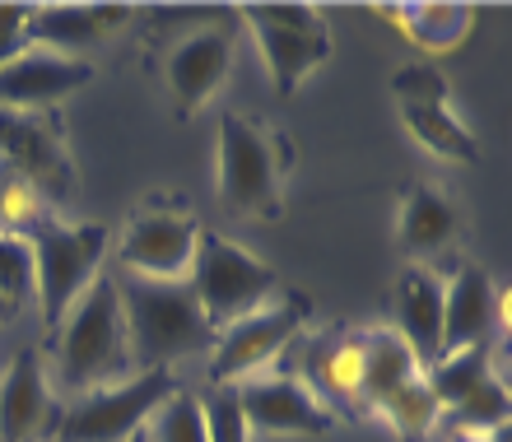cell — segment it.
I'll use <instances>...</instances> for the list:
<instances>
[{"mask_svg": "<svg viewBox=\"0 0 512 442\" xmlns=\"http://www.w3.org/2000/svg\"><path fill=\"white\" fill-rule=\"evenodd\" d=\"M122 298L126 349L140 363V373H154L177 359H196L215 349V326L205 322L201 303L187 280H140V275H112Z\"/></svg>", "mask_w": 512, "mask_h": 442, "instance_id": "cell-1", "label": "cell"}, {"mask_svg": "<svg viewBox=\"0 0 512 442\" xmlns=\"http://www.w3.org/2000/svg\"><path fill=\"white\" fill-rule=\"evenodd\" d=\"M131 377V349L117 280L98 275L56 326V387L66 396H89L98 387Z\"/></svg>", "mask_w": 512, "mask_h": 442, "instance_id": "cell-2", "label": "cell"}, {"mask_svg": "<svg viewBox=\"0 0 512 442\" xmlns=\"http://www.w3.org/2000/svg\"><path fill=\"white\" fill-rule=\"evenodd\" d=\"M294 149L266 121L224 112L219 117V201L229 215L243 219H280L284 215V177Z\"/></svg>", "mask_w": 512, "mask_h": 442, "instance_id": "cell-3", "label": "cell"}, {"mask_svg": "<svg viewBox=\"0 0 512 442\" xmlns=\"http://www.w3.org/2000/svg\"><path fill=\"white\" fill-rule=\"evenodd\" d=\"M28 256H33V298H38L42 326L56 335L70 303L103 275V256H108V224H61V219H38L24 233Z\"/></svg>", "mask_w": 512, "mask_h": 442, "instance_id": "cell-4", "label": "cell"}, {"mask_svg": "<svg viewBox=\"0 0 512 442\" xmlns=\"http://www.w3.org/2000/svg\"><path fill=\"white\" fill-rule=\"evenodd\" d=\"M187 284H191V294H196V303H201L205 322L215 326V335L224 326L261 312L266 303H275L284 294L280 275L261 256H252L247 247L224 238V233H210V228H201V238H196Z\"/></svg>", "mask_w": 512, "mask_h": 442, "instance_id": "cell-5", "label": "cell"}, {"mask_svg": "<svg viewBox=\"0 0 512 442\" xmlns=\"http://www.w3.org/2000/svg\"><path fill=\"white\" fill-rule=\"evenodd\" d=\"M238 19H247L256 38V52L266 61L270 89L280 98L298 94V84L331 56V28H326L322 10L284 0V5H243Z\"/></svg>", "mask_w": 512, "mask_h": 442, "instance_id": "cell-6", "label": "cell"}, {"mask_svg": "<svg viewBox=\"0 0 512 442\" xmlns=\"http://www.w3.org/2000/svg\"><path fill=\"white\" fill-rule=\"evenodd\" d=\"M177 391L173 373H135L126 382H112V387H98L89 396L61 410L56 419V442H131L135 433H145V424L154 419L168 396Z\"/></svg>", "mask_w": 512, "mask_h": 442, "instance_id": "cell-7", "label": "cell"}, {"mask_svg": "<svg viewBox=\"0 0 512 442\" xmlns=\"http://www.w3.org/2000/svg\"><path fill=\"white\" fill-rule=\"evenodd\" d=\"M308 322V303L294 294L275 298L261 312L243 317V322L224 326L215 335V349H210V382L215 387H238L256 373H270V363L280 359L289 340L303 331Z\"/></svg>", "mask_w": 512, "mask_h": 442, "instance_id": "cell-8", "label": "cell"}, {"mask_svg": "<svg viewBox=\"0 0 512 442\" xmlns=\"http://www.w3.org/2000/svg\"><path fill=\"white\" fill-rule=\"evenodd\" d=\"M429 387L443 405V415H457V438H485L489 429L508 424V387H503L499 368L489 359L485 345L447 354L429 368Z\"/></svg>", "mask_w": 512, "mask_h": 442, "instance_id": "cell-9", "label": "cell"}, {"mask_svg": "<svg viewBox=\"0 0 512 442\" xmlns=\"http://www.w3.org/2000/svg\"><path fill=\"white\" fill-rule=\"evenodd\" d=\"M238 405L252 433L266 438H326L336 433V415L303 377L289 373H256L238 382Z\"/></svg>", "mask_w": 512, "mask_h": 442, "instance_id": "cell-10", "label": "cell"}, {"mask_svg": "<svg viewBox=\"0 0 512 442\" xmlns=\"http://www.w3.org/2000/svg\"><path fill=\"white\" fill-rule=\"evenodd\" d=\"M233 42L238 24H201L163 52V89L173 98L177 117H196L219 94L233 66Z\"/></svg>", "mask_w": 512, "mask_h": 442, "instance_id": "cell-11", "label": "cell"}, {"mask_svg": "<svg viewBox=\"0 0 512 442\" xmlns=\"http://www.w3.org/2000/svg\"><path fill=\"white\" fill-rule=\"evenodd\" d=\"M196 238H201V224L187 210H140L126 224L117 261L126 275H140V280H187Z\"/></svg>", "mask_w": 512, "mask_h": 442, "instance_id": "cell-12", "label": "cell"}, {"mask_svg": "<svg viewBox=\"0 0 512 442\" xmlns=\"http://www.w3.org/2000/svg\"><path fill=\"white\" fill-rule=\"evenodd\" d=\"M0 168L33 182L47 201H66L75 187V168L61 145V131L38 112L0 108Z\"/></svg>", "mask_w": 512, "mask_h": 442, "instance_id": "cell-13", "label": "cell"}, {"mask_svg": "<svg viewBox=\"0 0 512 442\" xmlns=\"http://www.w3.org/2000/svg\"><path fill=\"white\" fill-rule=\"evenodd\" d=\"M94 84V66L84 56H61L47 47H24L0 66V108L5 112H42L61 98Z\"/></svg>", "mask_w": 512, "mask_h": 442, "instance_id": "cell-14", "label": "cell"}, {"mask_svg": "<svg viewBox=\"0 0 512 442\" xmlns=\"http://www.w3.org/2000/svg\"><path fill=\"white\" fill-rule=\"evenodd\" d=\"M56 410L52 401V382L42 368L38 349L14 354V363L0 377V442H42L56 429Z\"/></svg>", "mask_w": 512, "mask_h": 442, "instance_id": "cell-15", "label": "cell"}, {"mask_svg": "<svg viewBox=\"0 0 512 442\" xmlns=\"http://www.w3.org/2000/svg\"><path fill=\"white\" fill-rule=\"evenodd\" d=\"M489 331H499V284L475 261H461L443 280V349H438V359L485 345Z\"/></svg>", "mask_w": 512, "mask_h": 442, "instance_id": "cell-16", "label": "cell"}, {"mask_svg": "<svg viewBox=\"0 0 512 442\" xmlns=\"http://www.w3.org/2000/svg\"><path fill=\"white\" fill-rule=\"evenodd\" d=\"M126 24H131L126 5H33L28 47H47V52H61V56H84L89 47L108 42Z\"/></svg>", "mask_w": 512, "mask_h": 442, "instance_id": "cell-17", "label": "cell"}, {"mask_svg": "<svg viewBox=\"0 0 512 442\" xmlns=\"http://www.w3.org/2000/svg\"><path fill=\"white\" fill-rule=\"evenodd\" d=\"M396 322H401V340L419 359V368L429 373L443 349V275H433L429 266H405L396 280Z\"/></svg>", "mask_w": 512, "mask_h": 442, "instance_id": "cell-18", "label": "cell"}, {"mask_svg": "<svg viewBox=\"0 0 512 442\" xmlns=\"http://www.w3.org/2000/svg\"><path fill=\"white\" fill-rule=\"evenodd\" d=\"M396 238L410 256H438L461 238V215L447 201L443 187L433 182H415L401 196V219H396Z\"/></svg>", "mask_w": 512, "mask_h": 442, "instance_id": "cell-19", "label": "cell"}, {"mask_svg": "<svg viewBox=\"0 0 512 442\" xmlns=\"http://www.w3.org/2000/svg\"><path fill=\"white\" fill-rule=\"evenodd\" d=\"M401 103L405 131L419 145L447 163H475L480 159V140L466 131V121L452 112V98H396Z\"/></svg>", "mask_w": 512, "mask_h": 442, "instance_id": "cell-20", "label": "cell"}, {"mask_svg": "<svg viewBox=\"0 0 512 442\" xmlns=\"http://www.w3.org/2000/svg\"><path fill=\"white\" fill-rule=\"evenodd\" d=\"M359 340H364V410H378L401 382L424 373L419 359L410 354V345H405L391 326H373V331H364Z\"/></svg>", "mask_w": 512, "mask_h": 442, "instance_id": "cell-21", "label": "cell"}, {"mask_svg": "<svg viewBox=\"0 0 512 442\" xmlns=\"http://www.w3.org/2000/svg\"><path fill=\"white\" fill-rule=\"evenodd\" d=\"M312 391L322 396H336L345 405H359L364 410V340L359 335H340L331 345L312 349Z\"/></svg>", "mask_w": 512, "mask_h": 442, "instance_id": "cell-22", "label": "cell"}, {"mask_svg": "<svg viewBox=\"0 0 512 442\" xmlns=\"http://www.w3.org/2000/svg\"><path fill=\"white\" fill-rule=\"evenodd\" d=\"M378 415L387 419V429L396 433L401 442H424L433 429H438L443 405H438V396H433L429 377L415 373L410 382H401V387H396L387 401L378 405Z\"/></svg>", "mask_w": 512, "mask_h": 442, "instance_id": "cell-23", "label": "cell"}, {"mask_svg": "<svg viewBox=\"0 0 512 442\" xmlns=\"http://www.w3.org/2000/svg\"><path fill=\"white\" fill-rule=\"evenodd\" d=\"M391 14L419 19V24H405V33H410L419 47H429V52L457 47V42L466 38V28H471V10H461V5H396Z\"/></svg>", "mask_w": 512, "mask_h": 442, "instance_id": "cell-24", "label": "cell"}, {"mask_svg": "<svg viewBox=\"0 0 512 442\" xmlns=\"http://www.w3.org/2000/svg\"><path fill=\"white\" fill-rule=\"evenodd\" d=\"M145 442H210L205 438L201 401L187 396V391H173L145 424Z\"/></svg>", "mask_w": 512, "mask_h": 442, "instance_id": "cell-25", "label": "cell"}, {"mask_svg": "<svg viewBox=\"0 0 512 442\" xmlns=\"http://www.w3.org/2000/svg\"><path fill=\"white\" fill-rule=\"evenodd\" d=\"M38 219H47V196L33 182H24V177H14V173L0 177V233L24 238Z\"/></svg>", "mask_w": 512, "mask_h": 442, "instance_id": "cell-26", "label": "cell"}, {"mask_svg": "<svg viewBox=\"0 0 512 442\" xmlns=\"http://www.w3.org/2000/svg\"><path fill=\"white\" fill-rule=\"evenodd\" d=\"M28 294H33V256H28V242L0 233V298L10 308H19Z\"/></svg>", "mask_w": 512, "mask_h": 442, "instance_id": "cell-27", "label": "cell"}, {"mask_svg": "<svg viewBox=\"0 0 512 442\" xmlns=\"http://www.w3.org/2000/svg\"><path fill=\"white\" fill-rule=\"evenodd\" d=\"M205 415V438L210 442H252V429L243 419V405H238V391L219 387L210 401H201Z\"/></svg>", "mask_w": 512, "mask_h": 442, "instance_id": "cell-28", "label": "cell"}, {"mask_svg": "<svg viewBox=\"0 0 512 442\" xmlns=\"http://www.w3.org/2000/svg\"><path fill=\"white\" fill-rule=\"evenodd\" d=\"M28 19L33 5H0V66L28 47Z\"/></svg>", "mask_w": 512, "mask_h": 442, "instance_id": "cell-29", "label": "cell"}, {"mask_svg": "<svg viewBox=\"0 0 512 442\" xmlns=\"http://www.w3.org/2000/svg\"><path fill=\"white\" fill-rule=\"evenodd\" d=\"M485 442H512V424H499V429H489Z\"/></svg>", "mask_w": 512, "mask_h": 442, "instance_id": "cell-30", "label": "cell"}, {"mask_svg": "<svg viewBox=\"0 0 512 442\" xmlns=\"http://www.w3.org/2000/svg\"><path fill=\"white\" fill-rule=\"evenodd\" d=\"M5 312H10V303H5V298H0V317H5Z\"/></svg>", "mask_w": 512, "mask_h": 442, "instance_id": "cell-31", "label": "cell"}, {"mask_svg": "<svg viewBox=\"0 0 512 442\" xmlns=\"http://www.w3.org/2000/svg\"><path fill=\"white\" fill-rule=\"evenodd\" d=\"M457 442H485V438H457Z\"/></svg>", "mask_w": 512, "mask_h": 442, "instance_id": "cell-32", "label": "cell"}, {"mask_svg": "<svg viewBox=\"0 0 512 442\" xmlns=\"http://www.w3.org/2000/svg\"><path fill=\"white\" fill-rule=\"evenodd\" d=\"M131 442H145V433H135V438H131Z\"/></svg>", "mask_w": 512, "mask_h": 442, "instance_id": "cell-33", "label": "cell"}]
</instances>
